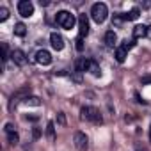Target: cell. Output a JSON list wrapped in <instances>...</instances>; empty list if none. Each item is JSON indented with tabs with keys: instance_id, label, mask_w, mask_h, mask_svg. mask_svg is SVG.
<instances>
[{
	"instance_id": "d4e9b609",
	"label": "cell",
	"mask_w": 151,
	"mask_h": 151,
	"mask_svg": "<svg viewBox=\"0 0 151 151\" xmlns=\"http://www.w3.org/2000/svg\"><path fill=\"white\" fill-rule=\"evenodd\" d=\"M75 43H77L75 46H77V50H78V52H82V50H84V37H80V36H78L77 39H75Z\"/></svg>"
},
{
	"instance_id": "cb8c5ba5",
	"label": "cell",
	"mask_w": 151,
	"mask_h": 151,
	"mask_svg": "<svg viewBox=\"0 0 151 151\" xmlns=\"http://www.w3.org/2000/svg\"><path fill=\"white\" fill-rule=\"evenodd\" d=\"M124 20H123V14H114V20H112V25H116V27H119L121 23H123Z\"/></svg>"
},
{
	"instance_id": "7c38bea8",
	"label": "cell",
	"mask_w": 151,
	"mask_h": 151,
	"mask_svg": "<svg viewBox=\"0 0 151 151\" xmlns=\"http://www.w3.org/2000/svg\"><path fill=\"white\" fill-rule=\"evenodd\" d=\"M103 39H105V45H107L109 48H114V46H116V43H117V36H116V32H114V30H107Z\"/></svg>"
},
{
	"instance_id": "e0dca14e",
	"label": "cell",
	"mask_w": 151,
	"mask_h": 151,
	"mask_svg": "<svg viewBox=\"0 0 151 151\" xmlns=\"http://www.w3.org/2000/svg\"><path fill=\"white\" fill-rule=\"evenodd\" d=\"M27 34V27H25V23H16L14 25V36H18V37H23Z\"/></svg>"
},
{
	"instance_id": "83f0119b",
	"label": "cell",
	"mask_w": 151,
	"mask_h": 151,
	"mask_svg": "<svg viewBox=\"0 0 151 151\" xmlns=\"http://www.w3.org/2000/svg\"><path fill=\"white\" fill-rule=\"evenodd\" d=\"M140 82H142V86H146V84H151V75H147V77H144V78H142Z\"/></svg>"
},
{
	"instance_id": "52a82bcc",
	"label": "cell",
	"mask_w": 151,
	"mask_h": 151,
	"mask_svg": "<svg viewBox=\"0 0 151 151\" xmlns=\"http://www.w3.org/2000/svg\"><path fill=\"white\" fill-rule=\"evenodd\" d=\"M34 62H37L41 66H48V64H52V53L48 50L41 48V50H37L34 53Z\"/></svg>"
},
{
	"instance_id": "d6986e66",
	"label": "cell",
	"mask_w": 151,
	"mask_h": 151,
	"mask_svg": "<svg viewBox=\"0 0 151 151\" xmlns=\"http://www.w3.org/2000/svg\"><path fill=\"white\" fill-rule=\"evenodd\" d=\"M0 50H2V64H6L7 59L11 57L9 52H7V43H2V45H0Z\"/></svg>"
},
{
	"instance_id": "f1b7e54d",
	"label": "cell",
	"mask_w": 151,
	"mask_h": 151,
	"mask_svg": "<svg viewBox=\"0 0 151 151\" xmlns=\"http://www.w3.org/2000/svg\"><path fill=\"white\" fill-rule=\"evenodd\" d=\"M135 151H147V149H146L144 146H140V144H137V146H135Z\"/></svg>"
},
{
	"instance_id": "ac0fdd59",
	"label": "cell",
	"mask_w": 151,
	"mask_h": 151,
	"mask_svg": "<svg viewBox=\"0 0 151 151\" xmlns=\"http://www.w3.org/2000/svg\"><path fill=\"white\" fill-rule=\"evenodd\" d=\"M46 137H48L50 140L55 139V123H53V121H48V123H46Z\"/></svg>"
},
{
	"instance_id": "ba28073f",
	"label": "cell",
	"mask_w": 151,
	"mask_h": 151,
	"mask_svg": "<svg viewBox=\"0 0 151 151\" xmlns=\"http://www.w3.org/2000/svg\"><path fill=\"white\" fill-rule=\"evenodd\" d=\"M89 34V18L86 13H82L78 16V36L80 37H86Z\"/></svg>"
},
{
	"instance_id": "484cf974",
	"label": "cell",
	"mask_w": 151,
	"mask_h": 151,
	"mask_svg": "<svg viewBox=\"0 0 151 151\" xmlns=\"http://www.w3.org/2000/svg\"><path fill=\"white\" fill-rule=\"evenodd\" d=\"M57 123H59V124H66V117H64V112H59V114H57Z\"/></svg>"
},
{
	"instance_id": "6da1fadb",
	"label": "cell",
	"mask_w": 151,
	"mask_h": 151,
	"mask_svg": "<svg viewBox=\"0 0 151 151\" xmlns=\"http://www.w3.org/2000/svg\"><path fill=\"white\" fill-rule=\"evenodd\" d=\"M80 119L82 121H91L94 124H101L103 123V117H101V112L96 109V107H91V105H84L80 109Z\"/></svg>"
},
{
	"instance_id": "7402d4cb",
	"label": "cell",
	"mask_w": 151,
	"mask_h": 151,
	"mask_svg": "<svg viewBox=\"0 0 151 151\" xmlns=\"http://www.w3.org/2000/svg\"><path fill=\"white\" fill-rule=\"evenodd\" d=\"M69 77H71V80H73V82H77V84H80V82H82V73L71 71V75H69Z\"/></svg>"
},
{
	"instance_id": "ffe728a7",
	"label": "cell",
	"mask_w": 151,
	"mask_h": 151,
	"mask_svg": "<svg viewBox=\"0 0 151 151\" xmlns=\"http://www.w3.org/2000/svg\"><path fill=\"white\" fill-rule=\"evenodd\" d=\"M7 140H9V144H11V146H16V144L20 142V135H18V132L9 133V135H7Z\"/></svg>"
},
{
	"instance_id": "5bb4252c",
	"label": "cell",
	"mask_w": 151,
	"mask_h": 151,
	"mask_svg": "<svg viewBox=\"0 0 151 151\" xmlns=\"http://www.w3.org/2000/svg\"><path fill=\"white\" fill-rule=\"evenodd\" d=\"M126 55H128V50L123 46V45H119V46H116V60L117 62H124L126 60Z\"/></svg>"
},
{
	"instance_id": "4fadbf2b",
	"label": "cell",
	"mask_w": 151,
	"mask_h": 151,
	"mask_svg": "<svg viewBox=\"0 0 151 151\" xmlns=\"http://www.w3.org/2000/svg\"><path fill=\"white\" fill-rule=\"evenodd\" d=\"M146 34H147V25H135L133 27V39L146 37Z\"/></svg>"
},
{
	"instance_id": "277c9868",
	"label": "cell",
	"mask_w": 151,
	"mask_h": 151,
	"mask_svg": "<svg viewBox=\"0 0 151 151\" xmlns=\"http://www.w3.org/2000/svg\"><path fill=\"white\" fill-rule=\"evenodd\" d=\"M73 142H75V147L78 151H87V147H89V139H87V135L84 132H75Z\"/></svg>"
},
{
	"instance_id": "f546056e",
	"label": "cell",
	"mask_w": 151,
	"mask_h": 151,
	"mask_svg": "<svg viewBox=\"0 0 151 151\" xmlns=\"http://www.w3.org/2000/svg\"><path fill=\"white\" fill-rule=\"evenodd\" d=\"M142 7H144V9H147V7H151V2H142Z\"/></svg>"
},
{
	"instance_id": "8992f818",
	"label": "cell",
	"mask_w": 151,
	"mask_h": 151,
	"mask_svg": "<svg viewBox=\"0 0 151 151\" xmlns=\"http://www.w3.org/2000/svg\"><path fill=\"white\" fill-rule=\"evenodd\" d=\"M18 13L23 18H30L34 14V4L30 2V0H20L18 2Z\"/></svg>"
},
{
	"instance_id": "3957f363",
	"label": "cell",
	"mask_w": 151,
	"mask_h": 151,
	"mask_svg": "<svg viewBox=\"0 0 151 151\" xmlns=\"http://www.w3.org/2000/svg\"><path fill=\"white\" fill-rule=\"evenodd\" d=\"M107 16H109V7H107V4H103V2L93 4V7H91V18H93L98 25L103 23V22L107 20Z\"/></svg>"
},
{
	"instance_id": "9a60e30c",
	"label": "cell",
	"mask_w": 151,
	"mask_h": 151,
	"mask_svg": "<svg viewBox=\"0 0 151 151\" xmlns=\"http://www.w3.org/2000/svg\"><path fill=\"white\" fill-rule=\"evenodd\" d=\"M139 14H140V9H139V7H133L130 13H124V14H123V20H124V22H133V20L139 18Z\"/></svg>"
},
{
	"instance_id": "8fae6325",
	"label": "cell",
	"mask_w": 151,
	"mask_h": 151,
	"mask_svg": "<svg viewBox=\"0 0 151 151\" xmlns=\"http://www.w3.org/2000/svg\"><path fill=\"white\" fill-rule=\"evenodd\" d=\"M87 71L93 75V77H101V68H100V64L96 62V60H93V59H87Z\"/></svg>"
},
{
	"instance_id": "603a6c76",
	"label": "cell",
	"mask_w": 151,
	"mask_h": 151,
	"mask_svg": "<svg viewBox=\"0 0 151 151\" xmlns=\"http://www.w3.org/2000/svg\"><path fill=\"white\" fill-rule=\"evenodd\" d=\"M16 126H14V123H6V126H4V132L9 135V133H14L16 130H14Z\"/></svg>"
},
{
	"instance_id": "4dcf8cb0",
	"label": "cell",
	"mask_w": 151,
	"mask_h": 151,
	"mask_svg": "<svg viewBox=\"0 0 151 151\" xmlns=\"http://www.w3.org/2000/svg\"><path fill=\"white\" fill-rule=\"evenodd\" d=\"M146 37L151 39V25H147V34H146Z\"/></svg>"
},
{
	"instance_id": "2e32d148",
	"label": "cell",
	"mask_w": 151,
	"mask_h": 151,
	"mask_svg": "<svg viewBox=\"0 0 151 151\" xmlns=\"http://www.w3.org/2000/svg\"><path fill=\"white\" fill-rule=\"evenodd\" d=\"M23 105H27V107H39L41 105V98H37V96H27L23 100Z\"/></svg>"
},
{
	"instance_id": "30bf717a",
	"label": "cell",
	"mask_w": 151,
	"mask_h": 151,
	"mask_svg": "<svg viewBox=\"0 0 151 151\" xmlns=\"http://www.w3.org/2000/svg\"><path fill=\"white\" fill-rule=\"evenodd\" d=\"M11 59L16 66H25L27 64V55L23 50H13L11 52Z\"/></svg>"
},
{
	"instance_id": "7a4b0ae2",
	"label": "cell",
	"mask_w": 151,
	"mask_h": 151,
	"mask_svg": "<svg viewBox=\"0 0 151 151\" xmlns=\"http://www.w3.org/2000/svg\"><path fill=\"white\" fill-rule=\"evenodd\" d=\"M55 22L59 27L66 29V30H71L75 27V23H77V18H75V14H71L69 11H59L57 16H55Z\"/></svg>"
},
{
	"instance_id": "9c48e42d",
	"label": "cell",
	"mask_w": 151,
	"mask_h": 151,
	"mask_svg": "<svg viewBox=\"0 0 151 151\" xmlns=\"http://www.w3.org/2000/svg\"><path fill=\"white\" fill-rule=\"evenodd\" d=\"M50 45H52L53 50L60 52V50L64 48V37H62L59 32H52V34H50Z\"/></svg>"
},
{
	"instance_id": "44dd1931",
	"label": "cell",
	"mask_w": 151,
	"mask_h": 151,
	"mask_svg": "<svg viewBox=\"0 0 151 151\" xmlns=\"http://www.w3.org/2000/svg\"><path fill=\"white\" fill-rule=\"evenodd\" d=\"M9 18V9L7 7H0V22H6Z\"/></svg>"
},
{
	"instance_id": "4316f807",
	"label": "cell",
	"mask_w": 151,
	"mask_h": 151,
	"mask_svg": "<svg viewBox=\"0 0 151 151\" xmlns=\"http://www.w3.org/2000/svg\"><path fill=\"white\" fill-rule=\"evenodd\" d=\"M32 137H34V139H39V137H41V130H39V128H34V130H32Z\"/></svg>"
},
{
	"instance_id": "5b68a950",
	"label": "cell",
	"mask_w": 151,
	"mask_h": 151,
	"mask_svg": "<svg viewBox=\"0 0 151 151\" xmlns=\"http://www.w3.org/2000/svg\"><path fill=\"white\" fill-rule=\"evenodd\" d=\"M29 94H30V87H23V89H20L18 93H14L13 98H11V101H9V110H14V107H16L20 101L23 103V100H25Z\"/></svg>"
}]
</instances>
